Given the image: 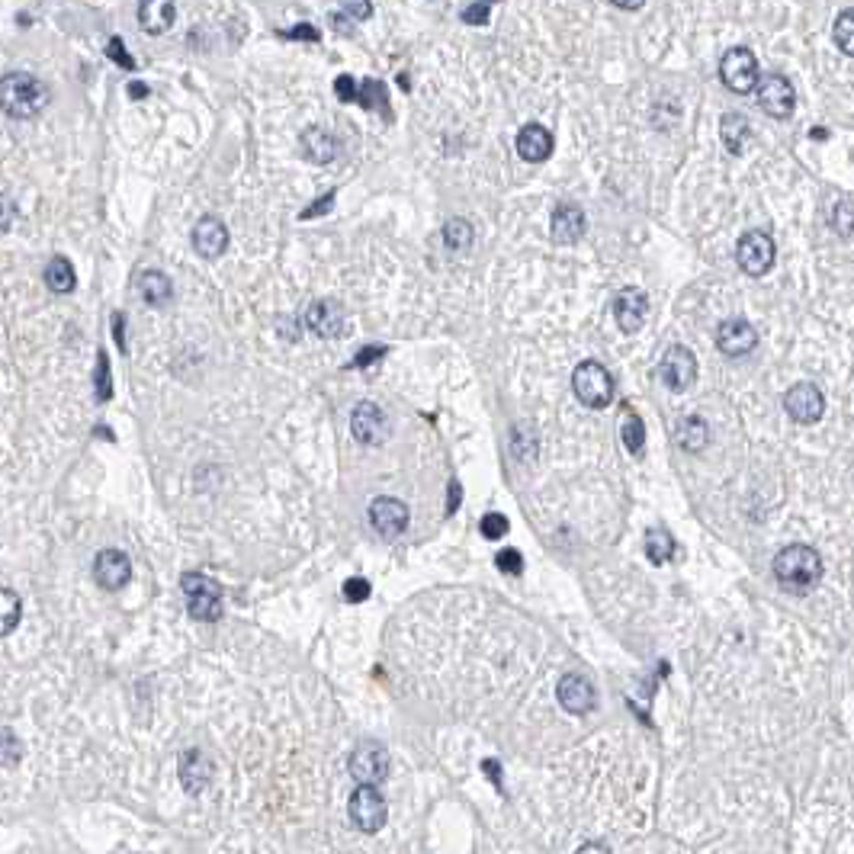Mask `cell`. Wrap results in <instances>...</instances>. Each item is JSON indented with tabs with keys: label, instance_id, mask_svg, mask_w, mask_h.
<instances>
[{
	"label": "cell",
	"instance_id": "6da1fadb",
	"mask_svg": "<svg viewBox=\"0 0 854 854\" xmlns=\"http://www.w3.org/2000/svg\"><path fill=\"white\" fill-rule=\"evenodd\" d=\"M774 578L781 582L784 591L790 594H806L819 585L822 578V559L813 546L793 543L784 546L781 553L774 556Z\"/></svg>",
	"mask_w": 854,
	"mask_h": 854
},
{
	"label": "cell",
	"instance_id": "7a4b0ae2",
	"mask_svg": "<svg viewBox=\"0 0 854 854\" xmlns=\"http://www.w3.org/2000/svg\"><path fill=\"white\" fill-rule=\"evenodd\" d=\"M49 87L33 74L10 71L0 78V110L13 119H33L49 106Z\"/></svg>",
	"mask_w": 854,
	"mask_h": 854
},
{
	"label": "cell",
	"instance_id": "3957f363",
	"mask_svg": "<svg viewBox=\"0 0 854 854\" xmlns=\"http://www.w3.org/2000/svg\"><path fill=\"white\" fill-rule=\"evenodd\" d=\"M183 598H187V610L193 620L216 623L222 617V588L212 582L203 572H187L180 578Z\"/></svg>",
	"mask_w": 854,
	"mask_h": 854
},
{
	"label": "cell",
	"instance_id": "277c9868",
	"mask_svg": "<svg viewBox=\"0 0 854 854\" xmlns=\"http://www.w3.org/2000/svg\"><path fill=\"white\" fill-rule=\"evenodd\" d=\"M572 389L578 402L588 408H604L614 399V376H610L598 360H585L575 366L572 373Z\"/></svg>",
	"mask_w": 854,
	"mask_h": 854
},
{
	"label": "cell",
	"instance_id": "5b68a950",
	"mask_svg": "<svg viewBox=\"0 0 854 854\" xmlns=\"http://www.w3.org/2000/svg\"><path fill=\"white\" fill-rule=\"evenodd\" d=\"M350 774L357 777L360 787H376L389 777V752L379 742H360L350 752Z\"/></svg>",
	"mask_w": 854,
	"mask_h": 854
},
{
	"label": "cell",
	"instance_id": "8992f818",
	"mask_svg": "<svg viewBox=\"0 0 854 854\" xmlns=\"http://www.w3.org/2000/svg\"><path fill=\"white\" fill-rule=\"evenodd\" d=\"M720 78L732 94H752L758 87V61L749 49H729L720 61Z\"/></svg>",
	"mask_w": 854,
	"mask_h": 854
},
{
	"label": "cell",
	"instance_id": "52a82bcc",
	"mask_svg": "<svg viewBox=\"0 0 854 854\" xmlns=\"http://www.w3.org/2000/svg\"><path fill=\"white\" fill-rule=\"evenodd\" d=\"M350 819H354V826L360 829V832H379L386 826V816H389V810H386V800H383V793H379L376 787H357L354 790V797H350Z\"/></svg>",
	"mask_w": 854,
	"mask_h": 854
},
{
	"label": "cell",
	"instance_id": "ba28073f",
	"mask_svg": "<svg viewBox=\"0 0 854 854\" xmlns=\"http://www.w3.org/2000/svg\"><path fill=\"white\" fill-rule=\"evenodd\" d=\"M774 257H777V248H774V238L768 232L742 235L739 248H736V261H739V267L745 273H749V277H761V273H768L774 267Z\"/></svg>",
	"mask_w": 854,
	"mask_h": 854
},
{
	"label": "cell",
	"instance_id": "9c48e42d",
	"mask_svg": "<svg viewBox=\"0 0 854 854\" xmlns=\"http://www.w3.org/2000/svg\"><path fill=\"white\" fill-rule=\"evenodd\" d=\"M659 376H662V383H665L671 392L691 389L694 379H697V357H694L684 344L668 347L665 357H662V363H659Z\"/></svg>",
	"mask_w": 854,
	"mask_h": 854
},
{
	"label": "cell",
	"instance_id": "30bf717a",
	"mask_svg": "<svg viewBox=\"0 0 854 854\" xmlns=\"http://www.w3.org/2000/svg\"><path fill=\"white\" fill-rule=\"evenodd\" d=\"M350 431H354L357 444L363 447H379L389 437V418L386 411L376 402H360L350 415Z\"/></svg>",
	"mask_w": 854,
	"mask_h": 854
},
{
	"label": "cell",
	"instance_id": "8fae6325",
	"mask_svg": "<svg viewBox=\"0 0 854 854\" xmlns=\"http://www.w3.org/2000/svg\"><path fill=\"white\" fill-rule=\"evenodd\" d=\"M793 103H797V94H793V84L784 78V74H768V78H758V106L774 119H787L793 113Z\"/></svg>",
	"mask_w": 854,
	"mask_h": 854
},
{
	"label": "cell",
	"instance_id": "7c38bea8",
	"mask_svg": "<svg viewBox=\"0 0 854 854\" xmlns=\"http://www.w3.org/2000/svg\"><path fill=\"white\" fill-rule=\"evenodd\" d=\"M132 578V562L122 549H100L94 556V582L103 591H119L126 588Z\"/></svg>",
	"mask_w": 854,
	"mask_h": 854
},
{
	"label": "cell",
	"instance_id": "4fadbf2b",
	"mask_svg": "<svg viewBox=\"0 0 854 854\" xmlns=\"http://www.w3.org/2000/svg\"><path fill=\"white\" fill-rule=\"evenodd\" d=\"M784 411L797 424H816L822 411H826V402H822V392L813 383H797L784 395Z\"/></svg>",
	"mask_w": 854,
	"mask_h": 854
},
{
	"label": "cell",
	"instance_id": "5bb4252c",
	"mask_svg": "<svg viewBox=\"0 0 854 854\" xmlns=\"http://www.w3.org/2000/svg\"><path fill=\"white\" fill-rule=\"evenodd\" d=\"M614 318H617L623 334H636L639 328H643L646 318H649V299H646L643 289H636V286L620 289L617 299H614Z\"/></svg>",
	"mask_w": 854,
	"mask_h": 854
},
{
	"label": "cell",
	"instance_id": "9a60e30c",
	"mask_svg": "<svg viewBox=\"0 0 854 854\" xmlns=\"http://www.w3.org/2000/svg\"><path fill=\"white\" fill-rule=\"evenodd\" d=\"M370 524H373V530L379 533V537H386V540L402 537L405 527H408L405 501H399V498H376L370 505Z\"/></svg>",
	"mask_w": 854,
	"mask_h": 854
},
{
	"label": "cell",
	"instance_id": "2e32d148",
	"mask_svg": "<svg viewBox=\"0 0 854 854\" xmlns=\"http://www.w3.org/2000/svg\"><path fill=\"white\" fill-rule=\"evenodd\" d=\"M556 697H559V704L575 716H585L598 707V691H594V684L585 675H575V671L559 681Z\"/></svg>",
	"mask_w": 854,
	"mask_h": 854
},
{
	"label": "cell",
	"instance_id": "e0dca14e",
	"mask_svg": "<svg viewBox=\"0 0 854 854\" xmlns=\"http://www.w3.org/2000/svg\"><path fill=\"white\" fill-rule=\"evenodd\" d=\"M755 344H758V334L745 318H726V322L716 328V347H720L726 357L752 354Z\"/></svg>",
	"mask_w": 854,
	"mask_h": 854
},
{
	"label": "cell",
	"instance_id": "ac0fdd59",
	"mask_svg": "<svg viewBox=\"0 0 854 854\" xmlns=\"http://www.w3.org/2000/svg\"><path fill=\"white\" fill-rule=\"evenodd\" d=\"M193 248L200 257H206V261H216V257L225 254L228 248V228L222 219L216 216H203L200 222H196L193 228Z\"/></svg>",
	"mask_w": 854,
	"mask_h": 854
},
{
	"label": "cell",
	"instance_id": "d6986e66",
	"mask_svg": "<svg viewBox=\"0 0 854 854\" xmlns=\"http://www.w3.org/2000/svg\"><path fill=\"white\" fill-rule=\"evenodd\" d=\"M305 325H309L318 338H341L344 334V312L331 299H315L305 312Z\"/></svg>",
	"mask_w": 854,
	"mask_h": 854
},
{
	"label": "cell",
	"instance_id": "ffe728a7",
	"mask_svg": "<svg viewBox=\"0 0 854 854\" xmlns=\"http://www.w3.org/2000/svg\"><path fill=\"white\" fill-rule=\"evenodd\" d=\"M585 232V212L582 206L562 203L553 209V219H549V235H553L556 244H575Z\"/></svg>",
	"mask_w": 854,
	"mask_h": 854
},
{
	"label": "cell",
	"instance_id": "44dd1931",
	"mask_svg": "<svg viewBox=\"0 0 854 854\" xmlns=\"http://www.w3.org/2000/svg\"><path fill=\"white\" fill-rule=\"evenodd\" d=\"M180 784L187 793H203L212 784V761L206 752L190 749L180 755Z\"/></svg>",
	"mask_w": 854,
	"mask_h": 854
},
{
	"label": "cell",
	"instance_id": "7402d4cb",
	"mask_svg": "<svg viewBox=\"0 0 854 854\" xmlns=\"http://www.w3.org/2000/svg\"><path fill=\"white\" fill-rule=\"evenodd\" d=\"M517 155L530 164H540L553 155V135H549L540 122H527V126L517 132Z\"/></svg>",
	"mask_w": 854,
	"mask_h": 854
},
{
	"label": "cell",
	"instance_id": "603a6c76",
	"mask_svg": "<svg viewBox=\"0 0 854 854\" xmlns=\"http://www.w3.org/2000/svg\"><path fill=\"white\" fill-rule=\"evenodd\" d=\"M135 289H139V296L148 302V305H155V309H161V305H167L174 299V286H171V280H167V273H161V270H145V273H139V280H135Z\"/></svg>",
	"mask_w": 854,
	"mask_h": 854
},
{
	"label": "cell",
	"instance_id": "cb8c5ba5",
	"mask_svg": "<svg viewBox=\"0 0 854 854\" xmlns=\"http://www.w3.org/2000/svg\"><path fill=\"white\" fill-rule=\"evenodd\" d=\"M302 155L312 164H328V161H334V155H338V142H334L331 132L312 126V129L302 132Z\"/></svg>",
	"mask_w": 854,
	"mask_h": 854
},
{
	"label": "cell",
	"instance_id": "d4e9b609",
	"mask_svg": "<svg viewBox=\"0 0 854 854\" xmlns=\"http://www.w3.org/2000/svg\"><path fill=\"white\" fill-rule=\"evenodd\" d=\"M174 17H177V7L167 4V0H148V4L139 7V23L151 36L167 33V29L174 26Z\"/></svg>",
	"mask_w": 854,
	"mask_h": 854
},
{
	"label": "cell",
	"instance_id": "484cf974",
	"mask_svg": "<svg viewBox=\"0 0 854 854\" xmlns=\"http://www.w3.org/2000/svg\"><path fill=\"white\" fill-rule=\"evenodd\" d=\"M675 437H678L681 450L700 453V450L707 447V440H710V427H707V421L700 418V415H684V418L678 421V427H675Z\"/></svg>",
	"mask_w": 854,
	"mask_h": 854
},
{
	"label": "cell",
	"instance_id": "4316f807",
	"mask_svg": "<svg viewBox=\"0 0 854 854\" xmlns=\"http://www.w3.org/2000/svg\"><path fill=\"white\" fill-rule=\"evenodd\" d=\"M720 139L729 148V155H742L745 142L752 139V126L742 113H726L720 119Z\"/></svg>",
	"mask_w": 854,
	"mask_h": 854
},
{
	"label": "cell",
	"instance_id": "83f0119b",
	"mask_svg": "<svg viewBox=\"0 0 854 854\" xmlns=\"http://www.w3.org/2000/svg\"><path fill=\"white\" fill-rule=\"evenodd\" d=\"M45 283H49V289H52V293H58V296L71 293L74 283H78V273H74L68 257H61V254L52 257L49 267H45Z\"/></svg>",
	"mask_w": 854,
	"mask_h": 854
},
{
	"label": "cell",
	"instance_id": "f1b7e54d",
	"mask_svg": "<svg viewBox=\"0 0 854 854\" xmlns=\"http://www.w3.org/2000/svg\"><path fill=\"white\" fill-rule=\"evenodd\" d=\"M20 617H23V601L17 591L10 588H0V636H7L20 627Z\"/></svg>",
	"mask_w": 854,
	"mask_h": 854
},
{
	"label": "cell",
	"instance_id": "f546056e",
	"mask_svg": "<svg viewBox=\"0 0 854 854\" xmlns=\"http://www.w3.org/2000/svg\"><path fill=\"white\" fill-rule=\"evenodd\" d=\"M620 437H623V447H627L633 456L643 453V444H646V427H643V418H639L633 408H627V415H623Z\"/></svg>",
	"mask_w": 854,
	"mask_h": 854
},
{
	"label": "cell",
	"instance_id": "4dcf8cb0",
	"mask_svg": "<svg viewBox=\"0 0 854 854\" xmlns=\"http://www.w3.org/2000/svg\"><path fill=\"white\" fill-rule=\"evenodd\" d=\"M646 556L652 559V566H665V562L675 556V540H671L668 530H662V527L649 530V537H646Z\"/></svg>",
	"mask_w": 854,
	"mask_h": 854
},
{
	"label": "cell",
	"instance_id": "1f68e13d",
	"mask_svg": "<svg viewBox=\"0 0 854 854\" xmlns=\"http://www.w3.org/2000/svg\"><path fill=\"white\" fill-rule=\"evenodd\" d=\"M472 225L466 222V219H450L447 225H444V244L450 251H456V254H463L469 244H472Z\"/></svg>",
	"mask_w": 854,
	"mask_h": 854
},
{
	"label": "cell",
	"instance_id": "d6a6232c",
	"mask_svg": "<svg viewBox=\"0 0 854 854\" xmlns=\"http://www.w3.org/2000/svg\"><path fill=\"white\" fill-rule=\"evenodd\" d=\"M832 39H835V45H838V49H842L845 55H854V10H851V7L838 13L835 29H832Z\"/></svg>",
	"mask_w": 854,
	"mask_h": 854
},
{
	"label": "cell",
	"instance_id": "836d02e7",
	"mask_svg": "<svg viewBox=\"0 0 854 854\" xmlns=\"http://www.w3.org/2000/svg\"><path fill=\"white\" fill-rule=\"evenodd\" d=\"M23 758V742L13 736V729L0 726V768H13Z\"/></svg>",
	"mask_w": 854,
	"mask_h": 854
},
{
	"label": "cell",
	"instance_id": "e575fe53",
	"mask_svg": "<svg viewBox=\"0 0 854 854\" xmlns=\"http://www.w3.org/2000/svg\"><path fill=\"white\" fill-rule=\"evenodd\" d=\"M357 100L366 106V110H379L383 116H389V110H386L389 97H386V87L379 84V81H366V84H363V90L357 94Z\"/></svg>",
	"mask_w": 854,
	"mask_h": 854
},
{
	"label": "cell",
	"instance_id": "d590c367",
	"mask_svg": "<svg viewBox=\"0 0 854 854\" xmlns=\"http://www.w3.org/2000/svg\"><path fill=\"white\" fill-rule=\"evenodd\" d=\"M94 383H97V399H100V402H110V395H113V379H110V360H106L103 350L97 354V373H94Z\"/></svg>",
	"mask_w": 854,
	"mask_h": 854
},
{
	"label": "cell",
	"instance_id": "8d00e7d4",
	"mask_svg": "<svg viewBox=\"0 0 854 854\" xmlns=\"http://www.w3.org/2000/svg\"><path fill=\"white\" fill-rule=\"evenodd\" d=\"M495 566L505 572V575H521V572H524V556L517 553L514 546H505V549H498Z\"/></svg>",
	"mask_w": 854,
	"mask_h": 854
},
{
	"label": "cell",
	"instance_id": "74e56055",
	"mask_svg": "<svg viewBox=\"0 0 854 854\" xmlns=\"http://www.w3.org/2000/svg\"><path fill=\"white\" fill-rule=\"evenodd\" d=\"M479 530H482L485 540H501V537L508 533V517H505V514H485L482 524H479Z\"/></svg>",
	"mask_w": 854,
	"mask_h": 854
},
{
	"label": "cell",
	"instance_id": "f35d334b",
	"mask_svg": "<svg viewBox=\"0 0 854 854\" xmlns=\"http://www.w3.org/2000/svg\"><path fill=\"white\" fill-rule=\"evenodd\" d=\"M370 582H366V578H347L344 582V588H341V594H344V601H350V604H360V601H366L370 598Z\"/></svg>",
	"mask_w": 854,
	"mask_h": 854
},
{
	"label": "cell",
	"instance_id": "ab89813d",
	"mask_svg": "<svg viewBox=\"0 0 854 854\" xmlns=\"http://www.w3.org/2000/svg\"><path fill=\"white\" fill-rule=\"evenodd\" d=\"M835 228H838V235H842V238H851V200H848V196L835 206Z\"/></svg>",
	"mask_w": 854,
	"mask_h": 854
},
{
	"label": "cell",
	"instance_id": "60d3db41",
	"mask_svg": "<svg viewBox=\"0 0 854 854\" xmlns=\"http://www.w3.org/2000/svg\"><path fill=\"white\" fill-rule=\"evenodd\" d=\"M106 55H110L119 68H126V71H132V68H135L132 55H126V45H122V39H116V36L110 39V45H106Z\"/></svg>",
	"mask_w": 854,
	"mask_h": 854
},
{
	"label": "cell",
	"instance_id": "b9f144b4",
	"mask_svg": "<svg viewBox=\"0 0 854 854\" xmlns=\"http://www.w3.org/2000/svg\"><path fill=\"white\" fill-rule=\"evenodd\" d=\"M488 13H492V7H488V4H476V7H466L460 17H463V23L485 26V23H488Z\"/></svg>",
	"mask_w": 854,
	"mask_h": 854
},
{
	"label": "cell",
	"instance_id": "7bdbcfd3",
	"mask_svg": "<svg viewBox=\"0 0 854 854\" xmlns=\"http://www.w3.org/2000/svg\"><path fill=\"white\" fill-rule=\"evenodd\" d=\"M334 94H338L344 103L357 100V84H354V78H350V74H341V78L334 81Z\"/></svg>",
	"mask_w": 854,
	"mask_h": 854
},
{
	"label": "cell",
	"instance_id": "ee69618b",
	"mask_svg": "<svg viewBox=\"0 0 854 854\" xmlns=\"http://www.w3.org/2000/svg\"><path fill=\"white\" fill-rule=\"evenodd\" d=\"M283 39H305V42H318V29L309 26V23H299L293 29H286V33H280Z\"/></svg>",
	"mask_w": 854,
	"mask_h": 854
},
{
	"label": "cell",
	"instance_id": "f6af8a7d",
	"mask_svg": "<svg viewBox=\"0 0 854 854\" xmlns=\"http://www.w3.org/2000/svg\"><path fill=\"white\" fill-rule=\"evenodd\" d=\"M13 219H17V206L0 193V232H7V228L13 225Z\"/></svg>",
	"mask_w": 854,
	"mask_h": 854
},
{
	"label": "cell",
	"instance_id": "bcb514c9",
	"mask_svg": "<svg viewBox=\"0 0 854 854\" xmlns=\"http://www.w3.org/2000/svg\"><path fill=\"white\" fill-rule=\"evenodd\" d=\"M379 357H386V347H383V344H376V347H366V350H360V354H357V360L350 363V366H370V363H376Z\"/></svg>",
	"mask_w": 854,
	"mask_h": 854
},
{
	"label": "cell",
	"instance_id": "7dc6e473",
	"mask_svg": "<svg viewBox=\"0 0 854 854\" xmlns=\"http://www.w3.org/2000/svg\"><path fill=\"white\" fill-rule=\"evenodd\" d=\"M331 203H334V190H331V193H325V196H322V200H318V203H312V209H305V212H302V219H315V216H325V212L331 209Z\"/></svg>",
	"mask_w": 854,
	"mask_h": 854
},
{
	"label": "cell",
	"instance_id": "c3c4849f",
	"mask_svg": "<svg viewBox=\"0 0 854 854\" xmlns=\"http://www.w3.org/2000/svg\"><path fill=\"white\" fill-rule=\"evenodd\" d=\"M122 322H126V318H122L119 312L113 315V334H116V344H119V350L122 354H126L129 350V344H126V331H122Z\"/></svg>",
	"mask_w": 854,
	"mask_h": 854
},
{
	"label": "cell",
	"instance_id": "681fc988",
	"mask_svg": "<svg viewBox=\"0 0 854 854\" xmlns=\"http://www.w3.org/2000/svg\"><path fill=\"white\" fill-rule=\"evenodd\" d=\"M460 498H463V488H460V482H453V485H450V505H447V514H453L456 508H460Z\"/></svg>",
	"mask_w": 854,
	"mask_h": 854
},
{
	"label": "cell",
	"instance_id": "f907efd6",
	"mask_svg": "<svg viewBox=\"0 0 854 854\" xmlns=\"http://www.w3.org/2000/svg\"><path fill=\"white\" fill-rule=\"evenodd\" d=\"M344 13H350V17H360V20H363V17H370L373 7H370V4H347V7H344Z\"/></svg>",
	"mask_w": 854,
	"mask_h": 854
},
{
	"label": "cell",
	"instance_id": "816d5d0a",
	"mask_svg": "<svg viewBox=\"0 0 854 854\" xmlns=\"http://www.w3.org/2000/svg\"><path fill=\"white\" fill-rule=\"evenodd\" d=\"M575 854H610V848H607V845H601V842H588V845L578 848Z\"/></svg>",
	"mask_w": 854,
	"mask_h": 854
},
{
	"label": "cell",
	"instance_id": "f5cc1de1",
	"mask_svg": "<svg viewBox=\"0 0 854 854\" xmlns=\"http://www.w3.org/2000/svg\"><path fill=\"white\" fill-rule=\"evenodd\" d=\"M129 94H132V97H145L148 87H145V84H129Z\"/></svg>",
	"mask_w": 854,
	"mask_h": 854
}]
</instances>
